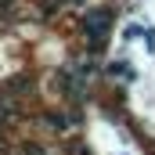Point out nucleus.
I'll return each instance as SVG.
<instances>
[{"label": "nucleus", "mask_w": 155, "mask_h": 155, "mask_svg": "<svg viewBox=\"0 0 155 155\" xmlns=\"http://www.w3.org/2000/svg\"><path fill=\"white\" fill-rule=\"evenodd\" d=\"M25 155H43V152H40L36 144H29V148H25Z\"/></svg>", "instance_id": "7ed1b4c3"}, {"label": "nucleus", "mask_w": 155, "mask_h": 155, "mask_svg": "<svg viewBox=\"0 0 155 155\" xmlns=\"http://www.w3.org/2000/svg\"><path fill=\"white\" fill-rule=\"evenodd\" d=\"M11 4H15V0H0V11H4V7H11Z\"/></svg>", "instance_id": "20e7f679"}, {"label": "nucleus", "mask_w": 155, "mask_h": 155, "mask_svg": "<svg viewBox=\"0 0 155 155\" xmlns=\"http://www.w3.org/2000/svg\"><path fill=\"white\" fill-rule=\"evenodd\" d=\"M11 119H15V108H11L7 101H0V126H7Z\"/></svg>", "instance_id": "f03ea898"}, {"label": "nucleus", "mask_w": 155, "mask_h": 155, "mask_svg": "<svg viewBox=\"0 0 155 155\" xmlns=\"http://www.w3.org/2000/svg\"><path fill=\"white\" fill-rule=\"evenodd\" d=\"M108 25H112L108 11H94V15L87 18V25H83V29H87V40L94 43V51H97V47L105 43V36H108Z\"/></svg>", "instance_id": "f257e3e1"}]
</instances>
